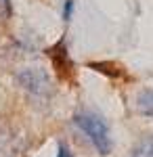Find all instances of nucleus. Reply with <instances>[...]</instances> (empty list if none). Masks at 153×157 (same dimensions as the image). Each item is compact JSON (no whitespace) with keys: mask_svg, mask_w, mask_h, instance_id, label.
I'll return each instance as SVG.
<instances>
[{"mask_svg":"<svg viewBox=\"0 0 153 157\" xmlns=\"http://www.w3.org/2000/svg\"><path fill=\"white\" fill-rule=\"evenodd\" d=\"M73 124L82 130L88 140L92 143V147L96 149L99 155H109L113 143H111V136H109V126L105 124V120L94 113V111H80L73 115Z\"/></svg>","mask_w":153,"mask_h":157,"instance_id":"nucleus-1","label":"nucleus"},{"mask_svg":"<svg viewBox=\"0 0 153 157\" xmlns=\"http://www.w3.org/2000/svg\"><path fill=\"white\" fill-rule=\"evenodd\" d=\"M17 84L36 98H48L53 94V80L42 67H25L15 75Z\"/></svg>","mask_w":153,"mask_h":157,"instance_id":"nucleus-2","label":"nucleus"},{"mask_svg":"<svg viewBox=\"0 0 153 157\" xmlns=\"http://www.w3.org/2000/svg\"><path fill=\"white\" fill-rule=\"evenodd\" d=\"M46 57L53 63V69L59 75L63 82H71L73 80V73H76V67H73V61L69 57V50H67V42H65V36L59 38L53 46L46 48Z\"/></svg>","mask_w":153,"mask_h":157,"instance_id":"nucleus-3","label":"nucleus"},{"mask_svg":"<svg viewBox=\"0 0 153 157\" xmlns=\"http://www.w3.org/2000/svg\"><path fill=\"white\" fill-rule=\"evenodd\" d=\"M21 147L13 134H0V157H19Z\"/></svg>","mask_w":153,"mask_h":157,"instance_id":"nucleus-4","label":"nucleus"},{"mask_svg":"<svg viewBox=\"0 0 153 157\" xmlns=\"http://www.w3.org/2000/svg\"><path fill=\"white\" fill-rule=\"evenodd\" d=\"M88 69H94L99 73H105L109 78H124L126 71L122 69V65L118 63H109V61H101V63H88Z\"/></svg>","mask_w":153,"mask_h":157,"instance_id":"nucleus-5","label":"nucleus"},{"mask_svg":"<svg viewBox=\"0 0 153 157\" xmlns=\"http://www.w3.org/2000/svg\"><path fill=\"white\" fill-rule=\"evenodd\" d=\"M136 109L145 117H153V88L141 90L136 97Z\"/></svg>","mask_w":153,"mask_h":157,"instance_id":"nucleus-6","label":"nucleus"},{"mask_svg":"<svg viewBox=\"0 0 153 157\" xmlns=\"http://www.w3.org/2000/svg\"><path fill=\"white\" fill-rule=\"evenodd\" d=\"M130 157H153V134L141 138V140L134 145Z\"/></svg>","mask_w":153,"mask_h":157,"instance_id":"nucleus-7","label":"nucleus"},{"mask_svg":"<svg viewBox=\"0 0 153 157\" xmlns=\"http://www.w3.org/2000/svg\"><path fill=\"white\" fill-rule=\"evenodd\" d=\"M73 6H76V0H65V4H63V21L65 23H69L73 17Z\"/></svg>","mask_w":153,"mask_h":157,"instance_id":"nucleus-8","label":"nucleus"},{"mask_svg":"<svg viewBox=\"0 0 153 157\" xmlns=\"http://www.w3.org/2000/svg\"><path fill=\"white\" fill-rule=\"evenodd\" d=\"M13 6H11V0H0V15L2 17H11Z\"/></svg>","mask_w":153,"mask_h":157,"instance_id":"nucleus-9","label":"nucleus"},{"mask_svg":"<svg viewBox=\"0 0 153 157\" xmlns=\"http://www.w3.org/2000/svg\"><path fill=\"white\" fill-rule=\"evenodd\" d=\"M57 157H71L69 147L63 145V143H59V149H57Z\"/></svg>","mask_w":153,"mask_h":157,"instance_id":"nucleus-10","label":"nucleus"}]
</instances>
